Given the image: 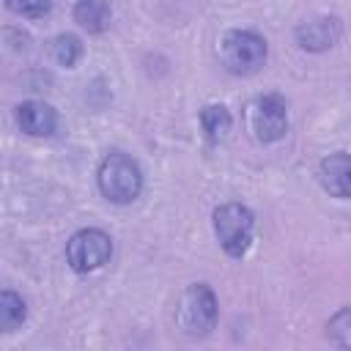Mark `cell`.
Listing matches in <instances>:
<instances>
[{
    "label": "cell",
    "mask_w": 351,
    "mask_h": 351,
    "mask_svg": "<svg viewBox=\"0 0 351 351\" xmlns=\"http://www.w3.org/2000/svg\"><path fill=\"white\" fill-rule=\"evenodd\" d=\"M293 36L304 52H326L340 41L343 22L335 14H321V16H313V19H304L302 25H296Z\"/></svg>",
    "instance_id": "7"
},
{
    "label": "cell",
    "mask_w": 351,
    "mask_h": 351,
    "mask_svg": "<svg viewBox=\"0 0 351 351\" xmlns=\"http://www.w3.org/2000/svg\"><path fill=\"white\" fill-rule=\"evenodd\" d=\"M27 318V304L16 291H3L0 293V329L3 332H14L16 326H22Z\"/></svg>",
    "instance_id": "12"
},
{
    "label": "cell",
    "mask_w": 351,
    "mask_h": 351,
    "mask_svg": "<svg viewBox=\"0 0 351 351\" xmlns=\"http://www.w3.org/2000/svg\"><path fill=\"white\" fill-rule=\"evenodd\" d=\"M217 296L206 282H192L178 302V326L189 337H206L217 326Z\"/></svg>",
    "instance_id": "3"
},
{
    "label": "cell",
    "mask_w": 351,
    "mask_h": 351,
    "mask_svg": "<svg viewBox=\"0 0 351 351\" xmlns=\"http://www.w3.org/2000/svg\"><path fill=\"white\" fill-rule=\"evenodd\" d=\"M112 258V239L101 228H82L66 241V263L80 271H96Z\"/></svg>",
    "instance_id": "5"
},
{
    "label": "cell",
    "mask_w": 351,
    "mask_h": 351,
    "mask_svg": "<svg viewBox=\"0 0 351 351\" xmlns=\"http://www.w3.org/2000/svg\"><path fill=\"white\" fill-rule=\"evenodd\" d=\"M211 225H214V236L219 247L225 250V255L241 258L250 250L252 233H255V214L244 203L230 200V203L217 206L211 214Z\"/></svg>",
    "instance_id": "2"
},
{
    "label": "cell",
    "mask_w": 351,
    "mask_h": 351,
    "mask_svg": "<svg viewBox=\"0 0 351 351\" xmlns=\"http://www.w3.org/2000/svg\"><path fill=\"white\" fill-rule=\"evenodd\" d=\"M222 63L230 74H252L266 63V38L255 30H228L219 44Z\"/></svg>",
    "instance_id": "4"
},
{
    "label": "cell",
    "mask_w": 351,
    "mask_h": 351,
    "mask_svg": "<svg viewBox=\"0 0 351 351\" xmlns=\"http://www.w3.org/2000/svg\"><path fill=\"white\" fill-rule=\"evenodd\" d=\"M250 129L261 143H277L288 132V104L280 93H263L250 104Z\"/></svg>",
    "instance_id": "6"
},
{
    "label": "cell",
    "mask_w": 351,
    "mask_h": 351,
    "mask_svg": "<svg viewBox=\"0 0 351 351\" xmlns=\"http://www.w3.org/2000/svg\"><path fill=\"white\" fill-rule=\"evenodd\" d=\"M96 184H99V192L110 203L126 206V203H134L140 197V192H143V170L129 154L110 151L99 162Z\"/></svg>",
    "instance_id": "1"
},
{
    "label": "cell",
    "mask_w": 351,
    "mask_h": 351,
    "mask_svg": "<svg viewBox=\"0 0 351 351\" xmlns=\"http://www.w3.org/2000/svg\"><path fill=\"white\" fill-rule=\"evenodd\" d=\"M5 5L22 16H44V14H49L52 0H5Z\"/></svg>",
    "instance_id": "15"
},
{
    "label": "cell",
    "mask_w": 351,
    "mask_h": 351,
    "mask_svg": "<svg viewBox=\"0 0 351 351\" xmlns=\"http://www.w3.org/2000/svg\"><path fill=\"white\" fill-rule=\"evenodd\" d=\"M326 337H329L337 348H351V307L337 310V313L326 321Z\"/></svg>",
    "instance_id": "13"
},
{
    "label": "cell",
    "mask_w": 351,
    "mask_h": 351,
    "mask_svg": "<svg viewBox=\"0 0 351 351\" xmlns=\"http://www.w3.org/2000/svg\"><path fill=\"white\" fill-rule=\"evenodd\" d=\"M318 181L324 192L351 200V154H329L318 162Z\"/></svg>",
    "instance_id": "9"
},
{
    "label": "cell",
    "mask_w": 351,
    "mask_h": 351,
    "mask_svg": "<svg viewBox=\"0 0 351 351\" xmlns=\"http://www.w3.org/2000/svg\"><path fill=\"white\" fill-rule=\"evenodd\" d=\"M16 123L30 137H52L58 132L60 118H58V110L49 101L27 99V101L16 104Z\"/></svg>",
    "instance_id": "8"
},
{
    "label": "cell",
    "mask_w": 351,
    "mask_h": 351,
    "mask_svg": "<svg viewBox=\"0 0 351 351\" xmlns=\"http://www.w3.org/2000/svg\"><path fill=\"white\" fill-rule=\"evenodd\" d=\"M52 55H55V60H58L60 66L71 69V66L82 58V41H80L74 33H60V36L55 38V44H52Z\"/></svg>",
    "instance_id": "14"
},
{
    "label": "cell",
    "mask_w": 351,
    "mask_h": 351,
    "mask_svg": "<svg viewBox=\"0 0 351 351\" xmlns=\"http://www.w3.org/2000/svg\"><path fill=\"white\" fill-rule=\"evenodd\" d=\"M110 19H112L110 0H77L74 5V22L88 33H104L110 27Z\"/></svg>",
    "instance_id": "10"
},
{
    "label": "cell",
    "mask_w": 351,
    "mask_h": 351,
    "mask_svg": "<svg viewBox=\"0 0 351 351\" xmlns=\"http://www.w3.org/2000/svg\"><path fill=\"white\" fill-rule=\"evenodd\" d=\"M200 126H203L208 143H219V140L228 137V132L233 126V118H230L225 104H206L200 110Z\"/></svg>",
    "instance_id": "11"
}]
</instances>
